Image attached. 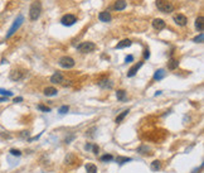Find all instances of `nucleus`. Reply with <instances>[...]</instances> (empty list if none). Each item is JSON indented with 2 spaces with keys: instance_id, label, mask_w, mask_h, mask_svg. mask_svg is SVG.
<instances>
[{
  "instance_id": "473e14b6",
  "label": "nucleus",
  "mask_w": 204,
  "mask_h": 173,
  "mask_svg": "<svg viewBox=\"0 0 204 173\" xmlns=\"http://www.w3.org/2000/svg\"><path fill=\"white\" fill-rule=\"evenodd\" d=\"M92 151H93V153H94V154H97V153H98V151H99V148L96 145V144H93V145H92Z\"/></svg>"
},
{
  "instance_id": "c756f323",
  "label": "nucleus",
  "mask_w": 204,
  "mask_h": 173,
  "mask_svg": "<svg viewBox=\"0 0 204 173\" xmlns=\"http://www.w3.org/2000/svg\"><path fill=\"white\" fill-rule=\"evenodd\" d=\"M38 109L42 110V111H45V113H49V111H50V107L44 106V105H38Z\"/></svg>"
},
{
  "instance_id": "2f4dec72",
  "label": "nucleus",
  "mask_w": 204,
  "mask_h": 173,
  "mask_svg": "<svg viewBox=\"0 0 204 173\" xmlns=\"http://www.w3.org/2000/svg\"><path fill=\"white\" fill-rule=\"evenodd\" d=\"M131 61H134V56H131V54H129L127 57L125 58V62L127 63V62H131Z\"/></svg>"
},
{
  "instance_id": "1a4fd4ad",
  "label": "nucleus",
  "mask_w": 204,
  "mask_h": 173,
  "mask_svg": "<svg viewBox=\"0 0 204 173\" xmlns=\"http://www.w3.org/2000/svg\"><path fill=\"white\" fill-rule=\"evenodd\" d=\"M142 64H144V62H137V63H135L134 66H132L129 69V72H127V77H134L135 75H136V72L142 67Z\"/></svg>"
},
{
  "instance_id": "20e7f679",
  "label": "nucleus",
  "mask_w": 204,
  "mask_h": 173,
  "mask_svg": "<svg viewBox=\"0 0 204 173\" xmlns=\"http://www.w3.org/2000/svg\"><path fill=\"white\" fill-rule=\"evenodd\" d=\"M23 22H24V17H23V15H19L17 19H15V22L13 23V25L10 27V29H9L8 34H6V38H10V37H12L14 33H15L17 29H19V27L23 24Z\"/></svg>"
},
{
  "instance_id": "4be33fe9",
  "label": "nucleus",
  "mask_w": 204,
  "mask_h": 173,
  "mask_svg": "<svg viewBox=\"0 0 204 173\" xmlns=\"http://www.w3.org/2000/svg\"><path fill=\"white\" fill-rule=\"evenodd\" d=\"M129 113H130V110H129V109H127V110H124V111H122V113H121L120 115H118V116H117V118H116V120H115V121H116V124H118V123H121V121H122V120H124V119H125V116H127V114H129Z\"/></svg>"
},
{
  "instance_id": "c9c22d12",
  "label": "nucleus",
  "mask_w": 204,
  "mask_h": 173,
  "mask_svg": "<svg viewBox=\"0 0 204 173\" xmlns=\"http://www.w3.org/2000/svg\"><path fill=\"white\" fill-rule=\"evenodd\" d=\"M20 101H23V97H15L14 99V102H20Z\"/></svg>"
},
{
  "instance_id": "423d86ee",
  "label": "nucleus",
  "mask_w": 204,
  "mask_h": 173,
  "mask_svg": "<svg viewBox=\"0 0 204 173\" xmlns=\"http://www.w3.org/2000/svg\"><path fill=\"white\" fill-rule=\"evenodd\" d=\"M76 22H77V18L74 15H72V14H66V15L62 17V19H61V23H62L63 25H67V27L73 25Z\"/></svg>"
},
{
  "instance_id": "393cba45",
  "label": "nucleus",
  "mask_w": 204,
  "mask_h": 173,
  "mask_svg": "<svg viewBox=\"0 0 204 173\" xmlns=\"http://www.w3.org/2000/svg\"><path fill=\"white\" fill-rule=\"evenodd\" d=\"M101 161L102 162H111V161H113V156H111V154H105V156L101 157Z\"/></svg>"
},
{
  "instance_id": "6e6552de",
  "label": "nucleus",
  "mask_w": 204,
  "mask_h": 173,
  "mask_svg": "<svg viewBox=\"0 0 204 173\" xmlns=\"http://www.w3.org/2000/svg\"><path fill=\"white\" fill-rule=\"evenodd\" d=\"M174 22L177 23L178 25L184 27V25H187L188 19H187L185 15H183V14H175V15H174Z\"/></svg>"
},
{
  "instance_id": "412c9836",
  "label": "nucleus",
  "mask_w": 204,
  "mask_h": 173,
  "mask_svg": "<svg viewBox=\"0 0 204 173\" xmlns=\"http://www.w3.org/2000/svg\"><path fill=\"white\" fill-rule=\"evenodd\" d=\"M150 168H151V171H153V172H158L161 168V162L160 161H154L153 163H151Z\"/></svg>"
},
{
  "instance_id": "7ed1b4c3",
  "label": "nucleus",
  "mask_w": 204,
  "mask_h": 173,
  "mask_svg": "<svg viewBox=\"0 0 204 173\" xmlns=\"http://www.w3.org/2000/svg\"><path fill=\"white\" fill-rule=\"evenodd\" d=\"M96 49V44L92 42H83L77 47V51L81 53H91Z\"/></svg>"
},
{
  "instance_id": "e433bc0d",
  "label": "nucleus",
  "mask_w": 204,
  "mask_h": 173,
  "mask_svg": "<svg viewBox=\"0 0 204 173\" xmlns=\"http://www.w3.org/2000/svg\"><path fill=\"white\" fill-rule=\"evenodd\" d=\"M28 135H29V133H28V132H23L22 133V137L23 138H28Z\"/></svg>"
},
{
  "instance_id": "f704fd0d",
  "label": "nucleus",
  "mask_w": 204,
  "mask_h": 173,
  "mask_svg": "<svg viewBox=\"0 0 204 173\" xmlns=\"http://www.w3.org/2000/svg\"><path fill=\"white\" fill-rule=\"evenodd\" d=\"M84 149H86V151H91L92 149V144H89V143H87L86 145H84Z\"/></svg>"
},
{
  "instance_id": "6ab92c4d",
  "label": "nucleus",
  "mask_w": 204,
  "mask_h": 173,
  "mask_svg": "<svg viewBox=\"0 0 204 173\" xmlns=\"http://www.w3.org/2000/svg\"><path fill=\"white\" fill-rule=\"evenodd\" d=\"M58 91H57V88L54 87H45L44 88V95L45 96H56Z\"/></svg>"
},
{
  "instance_id": "ddd939ff",
  "label": "nucleus",
  "mask_w": 204,
  "mask_h": 173,
  "mask_svg": "<svg viewBox=\"0 0 204 173\" xmlns=\"http://www.w3.org/2000/svg\"><path fill=\"white\" fill-rule=\"evenodd\" d=\"M165 75H167V72H165V69H163V68L156 69L155 73H154V80H155V81H160V80H163V78L165 77Z\"/></svg>"
},
{
  "instance_id": "aec40b11",
  "label": "nucleus",
  "mask_w": 204,
  "mask_h": 173,
  "mask_svg": "<svg viewBox=\"0 0 204 173\" xmlns=\"http://www.w3.org/2000/svg\"><path fill=\"white\" fill-rule=\"evenodd\" d=\"M116 97H117V100H120V101H125L126 100V91L125 90H117Z\"/></svg>"
},
{
  "instance_id": "a211bd4d",
  "label": "nucleus",
  "mask_w": 204,
  "mask_h": 173,
  "mask_svg": "<svg viewBox=\"0 0 204 173\" xmlns=\"http://www.w3.org/2000/svg\"><path fill=\"white\" fill-rule=\"evenodd\" d=\"M179 66V62H178V59H175V58H170L169 59V62H168V68L169 69H177Z\"/></svg>"
},
{
  "instance_id": "dca6fc26",
  "label": "nucleus",
  "mask_w": 204,
  "mask_h": 173,
  "mask_svg": "<svg viewBox=\"0 0 204 173\" xmlns=\"http://www.w3.org/2000/svg\"><path fill=\"white\" fill-rule=\"evenodd\" d=\"M203 27H204V18L203 17H198L195 19V28L202 33V32H203Z\"/></svg>"
},
{
  "instance_id": "f257e3e1",
  "label": "nucleus",
  "mask_w": 204,
  "mask_h": 173,
  "mask_svg": "<svg viewBox=\"0 0 204 173\" xmlns=\"http://www.w3.org/2000/svg\"><path fill=\"white\" fill-rule=\"evenodd\" d=\"M40 13H42V4H40V1L35 0V1L32 3L30 9H29V18H30V20H37L38 18L40 17Z\"/></svg>"
},
{
  "instance_id": "7c9ffc66",
  "label": "nucleus",
  "mask_w": 204,
  "mask_h": 173,
  "mask_svg": "<svg viewBox=\"0 0 204 173\" xmlns=\"http://www.w3.org/2000/svg\"><path fill=\"white\" fill-rule=\"evenodd\" d=\"M149 57H150V51H149V48H145V51H144V58L149 59Z\"/></svg>"
},
{
  "instance_id": "cd10ccee",
  "label": "nucleus",
  "mask_w": 204,
  "mask_h": 173,
  "mask_svg": "<svg viewBox=\"0 0 204 173\" xmlns=\"http://www.w3.org/2000/svg\"><path fill=\"white\" fill-rule=\"evenodd\" d=\"M203 39H204V34H203V33H199V35H197V37H195V38H194L193 41L195 42V43H202Z\"/></svg>"
},
{
  "instance_id": "4c0bfd02",
  "label": "nucleus",
  "mask_w": 204,
  "mask_h": 173,
  "mask_svg": "<svg viewBox=\"0 0 204 173\" xmlns=\"http://www.w3.org/2000/svg\"><path fill=\"white\" fill-rule=\"evenodd\" d=\"M6 100H8V97H4V96H3V97H0V102H3V101H6Z\"/></svg>"
},
{
  "instance_id": "f8f14e48",
  "label": "nucleus",
  "mask_w": 204,
  "mask_h": 173,
  "mask_svg": "<svg viewBox=\"0 0 204 173\" xmlns=\"http://www.w3.org/2000/svg\"><path fill=\"white\" fill-rule=\"evenodd\" d=\"M98 19L101 22H103V23H108V22H111L112 17H111L110 12H101L98 14Z\"/></svg>"
},
{
  "instance_id": "c85d7f7f",
  "label": "nucleus",
  "mask_w": 204,
  "mask_h": 173,
  "mask_svg": "<svg viewBox=\"0 0 204 173\" xmlns=\"http://www.w3.org/2000/svg\"><path fill=\"white\" fill-rule=\"evenodd\" d=\"M10 154L14 157H20L22 156V152L19 149H10Z\"/></svg>"
},
{
  "instance_id": "9d476101",
  "label": "nucleus",
  "mask_w": 204,
  "mask_h": 173,
  "mask_svg": "<svg viewBox=\"0 0 204 173\" xmlns=\"http://www.w3.org/2000/svg\"><path fill=\"white\" fill-rule=\"evenodd\" d=\"M153 27L156 30H163L164 28L167 27V24H165V22L163 19H160V18H155V19L153 20Z\"/></svg>"
},
{
  "instance_id": "bb28decb",
  "label": "nucleus",
  "mask_w": 204,
  "mask_h": 173,
  "mask_svg": "<svg viewBox=\"0 0 204 173\" xmlns=\"http://www.w3.org/2000/svg\"><path fill=\"white\" fill-rule=\"evenodd\" d=\"M68 110H69V107H68L67 105H63V106H61V107H59L58 113H59V114H67V113H68Z\"/></svg>"
},
{
  "instance_id": "9b49d317",
  "label": "nucleus",
  "mask_w": 204,
  "mask_h": 173,
  "mask_svg": "<svg viewBox=\"0 0 204 173\" xmlns=\"http://www.w3.org/2000/svg\"><path fill=\"white\" fill-rule=\"evenodd\" d=\"M63 75L61 72H54L53 75L50 76V82L52 83H62L63 82Z\"/></svg>"
},
{
  "instance_id": "4468645a",
  "label": "nucleus",
  "mask_w": 204,
  "mask_h": 173,
  "mask_svg": "<svg viewBox=\"0 0 204 173\" xmlns=\"http://www.w3.org/2000/svg\"><path fill=\"white\" fill-rule=\"evenodd\" d=\"M132 44V42L130 39H124V41H121L120 43H117L116 46V49H122V48H127V47H130Z\"/></svg>"
},
{
  "instance_id": "f3484780",
  "label": "nucleus",
  "mask_w": 204,
  "mask_h": 173,
  "mask_svg": "<svg viewBox=\"0 0 204 173\" xmlns=\"http://www.w3.org/2000/svg\"><path fill=\"white\" fill-rule=\"evenodd\" d=\"M98 86L101 88H112L113 83H112L111 80H102V81L98 82Z\"/></svg>"
},
{
  "instance_id": "72a5a7b5",
  "label": "nucleus",
  "mask_w": 204,
  "mask_h": 173,
  "mask_svg": "<svg viewBox=\"0 0 204 173\" xmlns=\"http://www.w3.org/2000/svg\"><path fill=\"white\" fill-rule=\"evenodd\" d=\"M72 139H74V135H73V134H72V135H69L68 138H66V140H64V142H66V143H69V142H71V140H72Z\"/></svg>"
},
{
  "instance_id": "b1692460",
  "label": "nucleus",
  "mask_w": 204,
  "mask_h": 173,
  "mask_svg": "<svg viewBox=\"0 0 204 173\" xmlns=\"http://www.w3.org/2000/svg\"><path fill=\"white\" fill-rule=\"evenodd\" d=\"M127 162H131V158H127V157H118L117 158V163L118 164H124V163H127Z\"/></svg>"
},
{
  "instance_id": "a878e982",
  "label": "nucleus",
  "mask_w": 204,
  "mask_h": 173,
  "mask_svg": "<svg viewBox=\"0 0 204 173\" xmlns=\"http://www.w3.org/2000/svg\"><path fill=\"white\" fill-rule=\"evenodd\" d=\"M0 95H3L4 97H9V96H13V92L8 91V90H4V88H0Z\"/></svg>"
},
{
  "instance_id": "2eb2a0df",
  "label": "nucleus",
  "mask_w": 204,
  "mask_h": 173,
  "mask_svg": "<svg viewBox=\"0 0 204 173\" xmlns=\"http://www.w3.org/2000/svg\"><path fill=\"white\" fill-rule=\"evenodd\" d=\"M126 8V1L125 0H117V1L115 3V5H113V9L115 10H124V9Z\"/></svg>"
},
{
  "instance_id": "f03ea898",
  "label": "nucleus",
  "mask_w": 204,
  "mask_h": 173,
  "mask_svg": "<svg viewBox=\"0 0 204 173\" xmlns=\"http://www.w3.org/2000/svg\"><path fill=\"white\" fill-rule=\"evenodd\" d=\"M156 7L163 13H172L174 10V5L169 0H156Z\"/></svg>"
},
{
  "instance_id": "39448f33",
  "label": "nucleus",
  "mask_w": 204,
  "mask_h": 173,
  "mask_svg": "<svg viewBox=\"0 0 204 173\" xmlns=\"http://www.w3.org/2000/svg\"><path fill=\"white\" fill-rule=\"evenodd\" d=\"M58 63H59V66L63 67V68H72L76 64L74 59L72 57H68V56H63V57H61Z\"/></svg>"
},
{
  "instance_id": "0eeeda50",
  "label": "nucleus",
  "mask_w": 204,
  "mask_h": 173,
  "mask_svg": "<svg viewBox=\"0 0 204 173\" xmlns=\"http://www.w3.org/2000/svg\"><path fill=\"white\" fill-rule=\"evenodd\" d=\"M24 76H25V72L20 71V69H13L10 72V80L13 81H20L24 78Z\"/></svg>"
},
{
  "instance_id": "5701e85b",
  "label": "nucleus",
  "mask_w": 204,
  "mask_h": 173,
  "mask_svg": "<svg viewBox=\"0 0 204 173\" xmlns=\"http://www.w3.org/2000/svg\"><path fill=\"white\" fill-rule=\"evenodd\" d=\"M86 172L87 173H97V167L92 164V163H88L86 166Z\"/></svg>"
}]
</instances>
